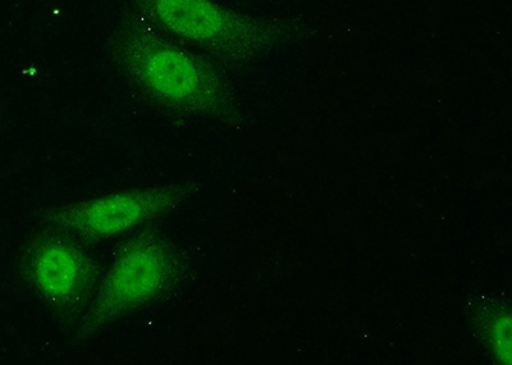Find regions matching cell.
<instances>
[{
	"label": "cell",
	"mask_w": 512,
	"mask_h": 365,
	"mask_svg": "<svg viewBox=\"0 0 512 365\" xmlns=\"http://www.w3.org/2000/svg\"><path fill=\"white\" fill-rule=\"evenodd\" d=\"M180 252L163 236L141 232L122 245L100 278L93 299L77 322V336L88 339L146 305L163 298L185 275Z\"/></svg>",
	"instance_id": "obj_1"
},
{
	"label": "cell",
	"mask_w": 512,
	"mask_h": 365,
	"mask_svg": "<svg viewBox=\"0 0 512 365\" xmlns=\"http://www.w3.org/2000/svg\"><path fill=\"white\" fill-rule=\"evenodd\" d=\"M21 275L27 286L59 316L79 318L99 285V266L75 239L50 230L26 249Z\"/></svg>",
	"instance_id": "obj_3"
},
{
	"label": "cell",
	"mask_w": 512,
	"mask_h": 365,
	"mask_svg": "<svg viewBox=\"0 0 512 365\" xmlns=\"http://www.w3.org/2000/svg\"><path fill=\"white\" fill-rule=\"evenodd\" d=\"M130 72L149 93L168 106L204 112L214 106L216 85L209 73L187 54L154 47L136 52Z\"/></svg>",
	"instance_id": "obj_4"
},
{
	"label": "cell",
	"mask_w": 512,
	"mask_h": 365,
	"mask_svg": "<svg viewBox=\"0 0 512 365\" xmlns=\"http://www.w3.org/2000/svg\"><path fill=\"white\" fill-rule=\"evenodd\" d=\"M149 3L169 29L187 38L207 41L221 33V13L207 0H149Z\"/></svg>",
	"instance_id": "obj_5"
},
{
	"label": "cell",
	"mask_w": 512,
	"mask_h": 365,
	"mask_svg": "<svg viewBox=\"0 0 512 365\" xmlns=\"http://www.w3.org/2000/svg\"><path fill=\"white\" fill-rule=\"evenodd\" d=\"M194 182L114 191L81 202L61 205L44 216L49 230L86 243L116 239L184 207L195 198Z\"/></svg>",
	"instance_id": "obj_2"
}]
</instances>
